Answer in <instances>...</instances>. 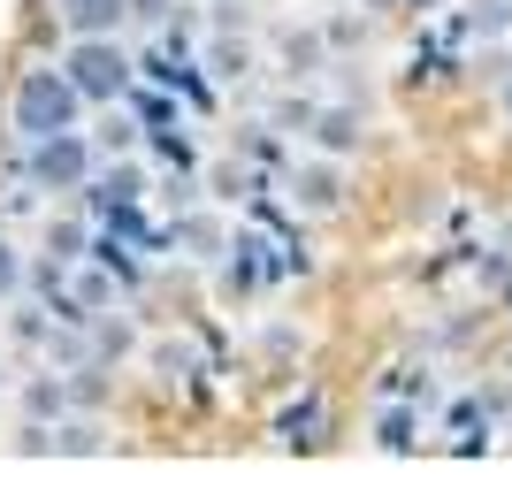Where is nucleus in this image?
I'll use <instances>...</instances> for the list:
<instances>
[{
  "mask_svg": "<svg viewBox=\"0 0 512 504\" xmlns=\"http://www.w3.org/2000/svg\"><path fill=\"white\" fill-rule=\"evenodd\" d=\"M16 130L23 138H54V130H77V115H85V92L69 84V69H23L16 77Z\"/></svg>",
  "mask_w": 512,
  "mask_h": 504,
  "instance_id": "1",
  "label": "nucleus"
},
{
  "mask_svg": "<svg viewBox=\"0 0 512 504\" xmlns=\"http://www.w3.org/2000/svg\"><path fill=\"white\" fill-rule=\"evenodd\" d=\"M62 69H69V84L85 92V107L92 100H123V92H130V54L115 39H77Z\"/></svg>",
  "mask_w": 512,
  "mask_h": 504,
  "instance_id": "2",
  "label": "nucleus"
},
{
  "mask_svg": "<svg viewBox=\"0 0 512 504\" xmlns=\"http://www.w3.org/2000/svg\"><path fill=\"white\" fill-rule=\"evenodd\" d=\"M92 176V146L77 130H54V138H31V184L46 191H77Z\"/></svg>",
  "mask_w": 512,
  "mask_h": 504,
  "instance_id": "3",
  "label": "nucleus"
},
{
  "mask_svg": "<svg viewBox=\"0 0 512 504\" xmlns=\"http://www.w3.org/2000/svg\"><path fill=\"white\" fill-rule=\"evenodd\" d=\"M54 16H62L77 39H115V23L130 16V0H62Z\"/></svg>",
  "mask_w": 512,
  "mask_h": 504,
  "instance_id": "4",
  "label": "nucleus"
},
{
  "mask_svg": "<svg viewBox=\"0 0 512 504\" xmlns=\"http://www.w3.org/2000/svg\"><path fill=\"white\" fill-rule=\"evenodd\" d=\"M314 138H321V146H329V153L360 146V115H344V107H337V115H321V123H314Z\"/></svg>",
  "mask_w": 512,
  "mask_h": 504,
  "instance_id": "5",
  "label": "nucleus"
},
{
  "mask_svg": "<svg viewBox=\"0 0 512 504\" xmlns=\"http://www.w3.org/2000/svg\"><path fill=\"white\" fill-rule=\"evenodd\" d=\"M299 199H306V207H337V199H344L337 168H306V176H299Z\"/></svg>",
  "mask_w": 512,
  "mask_h": 504,
  "instance_id": "6",
  "label": "nucleus"
},
{
  "mask_svg": "<svg viewBox=\"0 0 512 504\" xmlns=\"http://www.w3.org/2000/svg\"><path fill=\"white\" fill-rule=\"evenodd\" d=\"M283 443H306V451L321 443V405H314V398H306L299 413H283Z\"/></svg>",
  "mask_w": 512,
  "mask_h": 504,
  "instance_id": "7",
  "label": "nucleus"
},
{
  "mask_svg": "<svg viewBox=\"0 0 512 504\" xmlns=\"http://www.w3.org/2000/svg\"><path fill=\"white\" fill-rule=\"evenodd\" d=\"M153 153H161V161H176V168H192V146H184V130H153Z\"/></svg>",
  "mask_w": 512,
  "mask_h": 504,
  "instance_id": "8",
  "label": "nucleus"
},
{
  "mask_svg": "<svg viewBox=\"0 0 512 504\" xmlns=\"http://www.w3.org/2000/svg\"><path fill=\"white\" fill-rule=\"evenodd\" d=\"M54 443H62V451H100V428H92V420H69Z\"/></svg>",
  "mask_w": 512,
  "mask_h": 504,
  "instance_id": "9",
  "label": "nucleus"
},
{
  "mask_svg": "<svg viewBox=\"0 0 512 504\" xmlns=\"http://www.w3.org/2000/svg\"><path fill=\"white\" fill-rule=\"evenodd\" d=\"M383 443H390V451H406V443H413V420L406 413H383Z\"/></svg>",
  "mask_w": 512,
  "mask_h": 504,
  "instance_id": "10",
  "label": "nucleus"
},
{
  "mask_svg": "<svg viewBox=\"0 0 512 504\" xmlns=\"http://www.w3.org/2000/svg\"><path fill=\"white\" fill-rule=\"evenodd\" d=\"M16 283H23V260L0 245V298H16Z\"/></svg>",
  "mask_w": 512,
  "mask_h": 504,
  "instance_id": "11",
  "label": "nucleus"
},
{
  "mask_svg": "<svg viewBox=\"0 0 512 504\" xmlns=\"http://www.w3.org/2000/svg\"><path fill=\"white\" fill-rule=\"evenodd\" d=\"M474 23H482V31H505V23H512V0H482V16H474Z\"/></svg>",
  "mask_w": 512,
  "mask_h": 504,
  "instance_id": "12",
  "label": "nucleus"
},
{
  "mask_svg": "<svg viewBox=\"0 0 512 504\" xmlns=\"http://www.w3.org/2000/svg\"><path fill=\"white\" fill-rule=\"evenodd\" d=\"M62 405V382H31V413H54Z\"/></svg>",
  "mask_w": 512,
  "mask_h": 504,
  "instance_id": "13",
  "label": "nucleus"
}]
</instances>
